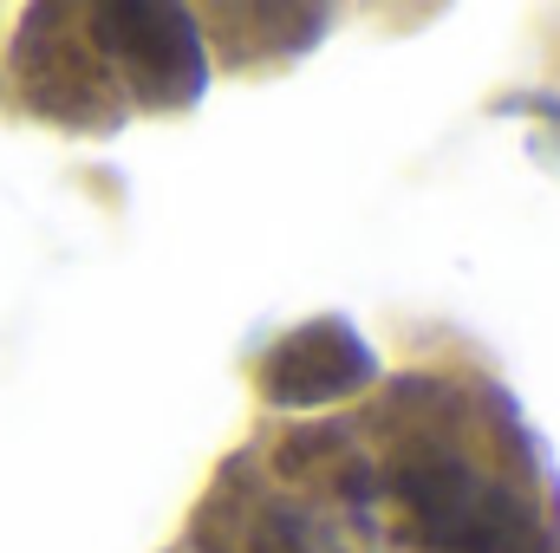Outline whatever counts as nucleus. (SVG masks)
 <instances>
[{"instance_id": "1", "label": "nucleus", "mask_w": 560, "mask_h": 553, "mask_svg": "<svg viewBox=\"0 0 560 553\" xmlns=\"http://www.w3.org/2000/svg\"><path fill=\"white\" fill-rule=\"evenodd\" d=\"M392 489L443 553H541L535 508L495 475H482V462L463 443L443 436L405 443L392 462Z\"/></svg>"}, {"instance_id": "3", "label": "nucleus", "mask_w": 560, "mask_h": 553, "mask_svg": "<svg viewBox=\"0 0 560 553\" xmlns=\"http://www.w3.org/2000/svg\"><path fill=\"white\" fill-rule=\"evenodd\" d=\"M365 378H372V358L346 326H306L268 365V385L287 404H319V398H339V391H352Z\"/></svg>"}, {"instance_id": "2", "label": "nucleus", "mask_w": 560, "mask_h": 553, "mask_svg": "<svg viewBox=\"0 0 560 553\" xmlns=\"http://www.w3.org/2000/svg\"><path fill=\"white\" fill-rule=\"evenodd\" d=\"M105 46L131 66V79L150 85L156 98H189L202 85V46L183 13L170 7H105L98 13Z\"/></svg>"}]
</instances>
